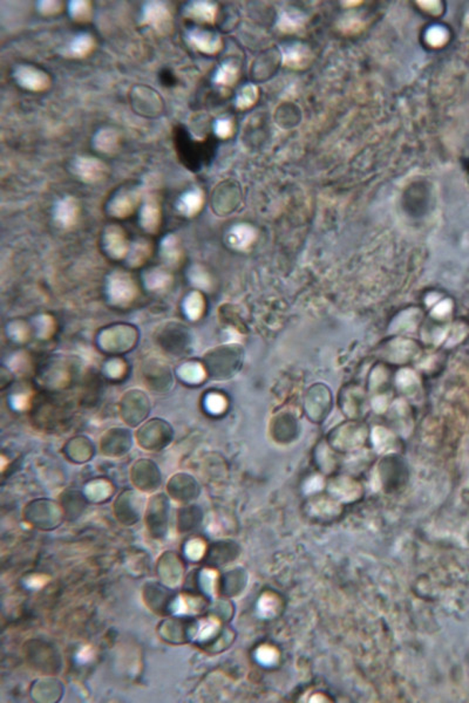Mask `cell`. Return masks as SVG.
I'll use <instances>...</instances> for the list:
<instances>
[{
  "label": "cell",
  "mask_w": 469,
  "mask_h": 703,
  "mask_svg": "<svg viewBox=\"0 0 469 703\" xmlns=\"http://www.w3.org/2000/svg\"><path fill=\"white\" fill-rule=\"evenodd\" d=\"M204 203V194L199 188L189 190L183 194L177 201V210L187 217L196 215L202 209Z\"/></svg>",
  "instance_id": "cell-9"
},
{
  "label": "cell",
  "mask_w": 469,
  "mask_h": 703,
  "mask_svg": "<svg viewBox=\"0 0 469 703\" xmlns=\"http://www.w3.org/2000/svg\"><path fill=\"white\" fill-rule=\"evenodd\" d=\"M120 134L113 128H102L93 137V146L100 153L113 155L120 149Z\"/></svg>",
  "instance_id": "cell-8"
},
{
  "label": "cell",
  "mask_w": 469,
  "mask_h": 703,
  "mask_svg": "<svg viewBox=\"0 0 469 703\" xmlns=\"http://www.w3.org/2000/svg\"><path fill=\"white\" fill-rule=\"evenodd\" d=\"M255 238L254 229L247 224L237 225L232 229L228 236V241L234 248L245 249L252 243Z\"/></svg>",
  "instance_id": "cell-12"
},
{
  "label": "cell",
  "mask_w": 469,
  "mask_h": 703,
  "mask_svg": "<svg viewBox=\"0 0 469 703\" xmlns=\"http://www.w3.org/2000/svg\"><path fill=\"white\" fill-rule=\"evenodd\" d=\"M309 60V51L300 44L289 46L284 51V62L293 69H302L307 65Z\"/></svg>",
  "instance_id": "cell-13"
},
{
  "label": "cell",
  "mask_w": 469,
  "mask_h": 703,
  "mask_svg": "<svg viewBox=\"0 0 469 703\" xmlns=\"http://www.w3.org/2000/svg\"><path fill=\"white\" fill-rule=\"evenodd\" d=\"M61 3L60 1H39L38 3V10L45 16H52L61 11Z\"/></svg>",
  "instance_id": "cell-20"
},
{
  "label": "cell",
  "mask_w": 469,
  "mask_h": 703,
  "mask_svg": "<svg viewBox=\"0 0 469 703\" xmlns=\"http://www.w3.org/2000/svg\"><path fill=\"white\" fill-rule=\"evenodd\" d=\"M69 16L78 23H87L91 19L92 6L89 1L84 0H73L69 1Z\"/></svg>",
  "instance_id": "cell-15"
},
{
  "label": "cell",
  "mask_w": 469,
  "mask_h": 703,
  "mask_svg": "<svg viewBox=\"0 0 469 703\" xmlns=\"http://www.w3.org/2000/svg\"><path fill=\"white\" fill-rule=\"evenodd\" d=\"M141 25H148L157 33L166 34L173 29V16L162 1H148L142 9Z\"/></svg>",
  "instance_id": "cell-2"
},
{
  "label": "cell",
  "mask_w": 469,
  "mask_h": 703,
  "mask_svg": "<svg viewBox=\"0 0 469 703\" xmlns=\"http://www.w3.org/2000/svg\"><path fill=\"white\" fill-rule=\"evenodd\" d=\"M187 40L194 49L209 56L217 54L222 49L221 36L202 29H190L187 33Z\"/></svg>",
  "instance_id": "cell-5"
},
{
  "label": "cell",
  "mask_w": 469,
  "mask_h": 703,
  "mask_svg": "<svg viewBox=\"0 0 469 703\" xmlns=\"http://www.w3.org/2000/svg\"><path fill=\"white\" fill-rule=\"evenodd\" d=\"M300 20L298 19V16H295L293 18L292 14H285L282 16V19L280 21V29L283 31H291V29H296L297 26H300Z\"/></svg>",
  "instance_id": "cell-21"
},
{
  "label": "cell",
  "mask_w": 469,
  "mask_h": 703,
  "mask_svg": "<svg viewBox=\"0 0 469 703\" xmlns=\"http://www.w3.org/2000/svg\"><path fill=\"white\" fill-rule=\"evenodd\" d=\"M95 40L88 33H82L73 38L72 41L66 47V56L69 58H84L94 49Z\"/></svg>",
  "instance_id": "cell-11"
},
{
  "label": "cell",
  "mask_w": 469,
  "mask_h": 703,
  "mask_svg": "<svg viewBox=\"0 0 469 703\" xmlns=\"http://www.w3.org/2000/svg\"><path fill=\"white\" fill-rule=\"evenodd\" d=\"M447 39H448V32H447V29L445 27L433 26L427 31V43L434 46V47L445 45Z\"/></svg>",
  "instance_id": "cell-18"
},
{
  "label": "cell",
  "mask_w": 469,
  "mask_h": 703,
  "mask_svg": "<svg viewBox=\"0 0 469 703\" xmlns=\"http://www.w3.org/2000/svg\"><path fill=\"white\" fill-rule=\"evenodd\" d=\"M234 131V124L228 119H219L215 122V134L221 139L230 137Z\"/></svg>",
  "instance_id": "cell-19"
},
{
  "label": "cell",
  "mask_w": 469,
  "mask_h": 703,
  "mask_svg": "<svg viewBox=\"0 0 469 703\" xmlns=\"http://www.w3.org/2000/svg\"><path fill=\"white\" fill-rule=\"evenodd\" d=\"M71 171L75 177L88 184L102 182L108 176V168L97 157L79 156L71 164Z\"/></svg>",
  "instance_id": "cell-1"
},
{
  "label": "cell",
  "mask_w": 469,
  "mask_h": 703,
  "mask_svg": "<svg viewBox=\"0 0 469 703\" xmlns=\"http://www.w3.org/2000/svg\"><path fill=\"white\" fill-rule=\"evenodd\" d=\"M161 209L157 199L150 197L144 201L140 210V224L147 231H155L160 224Z\"/></svg>",
  "instance_id": "cell-10"
},
{
  "label": "cell",
  "mask_w": 469,
  "mask_h": 703,
  "mask_svg": "<svg viewBox=\"0 0 469 703\" xmlns=\"http://www.w3.org/2000/svg\"><path fill=\"white\" fill-rule=\"evenodd\" d=\"M14 78L20 87L31 91H45L51 85L49 75L31 65L18 66L14 69Z\"/></svg>",
  "instance_id": "cell-4"
},
{
  "label": "cell",
  "mask_w": 469,
  "mask_h": 703,
  "mask_svg": "<svg viewBox=\"0 0 469 703\" xmlns=\"http://www.w3.org/2000/svg\"><path fill=\"white\" fill-rule=\"evenodd\" d=\"M258 89L256 86L247 85L242 88L236 98V106L240 109H247L251 107L255 102L257 101Z\"/></svg>",
  "instance_id": "cell-16"
},
{
  "label": "cell",
  "mask_w": 469,
  "mask_h": 703,
  "mask_svg": "<svg viewBox=\"0 0 469 703\" xmlns=\"http://www.w3.org/2000/svg\"><path fill=\"white\" fill-rule=\"evenodd\" d=\"M184 16L196 23L214 24L217 16V5L210 1H192L184 7Z\"/></svg>",
  "instance_id": "cell-6"
},
{
  "label": "cell",
  "mask_w": 469,
  "mask_h": 703,
  "mask_svg": "<svg viewBox=\"0 0 469 703\" xmlns=\"http://www.w3.org/2000/svg\"><path fill=\"white\" fill-rule=\"evenodd\" d=\"M140 199L141 191L137 186H124L108 203V214L114 217H127L133 214Z\"/></svg>",
  "instance_id": "cell-3"
},
{
  "label": "cell",
  "mask_w": 469,
  "mask_h": 703,
  "mask_svg": "<svg viewBox=\"0 0 469 703\" xmlns=\"http://www.w3.org/2000/svg\"><path fill=\"white\" fill-rule=\"evenodd\" d=\"M237 66L234 65L232 61H225L216 71L215 76H214V82H215L216 85L229 87V86H232L234 82L237 81Z\"/></svg>",
  "instance_id": "cell-14"
},
{
  "label": "cell",
  "mask_w": 469,
  "mask_h": 703,
  "mask_svg": "<svg viewBox=\"0 0 469 703\" xmlns=\"http://www.w3.org/2000/svg\"><path fill=\"white\" fill-rule=\"evenodd\" d=\"M78 201L72 196H66L64 199H59L54 206V219L65 228L74 224L78 219Z\"/></svg>",
  "instance_id": "cell-7"
},
{
  "label": "cell",
  "mask_w": 469,
  "mask_h": 703,
  "mask_svg": "<svg viewBox=\"0 0 469 703\" xmlns=\"http://www.w3.org/2000/svg\"><path fill=\"white\" fill-rule=\"evenodd\" d=\"M106 243L113 254H124L126 250V241L119 229L112 228L106 234Z\"/></svg>",
  "instance_id": "cell-17"
},
{
  "label": "cell",
  "mask_w": 469,
  "mask_h": 703,
  "mask_svg": "<svg viewBox=\"0 0 469 703\" xmlns=\"http://www.w3.org/2000/svg\"><path fill=\"white\" fill-rule=\"evenodd\" d=\"M216 622H209V620H204L202 622V625L199 627L197 634H196V639H208L210 635L212 634V632L215 631Z\"/></svg>",
  "instance_id": "cell-22"
}]
</instances>
